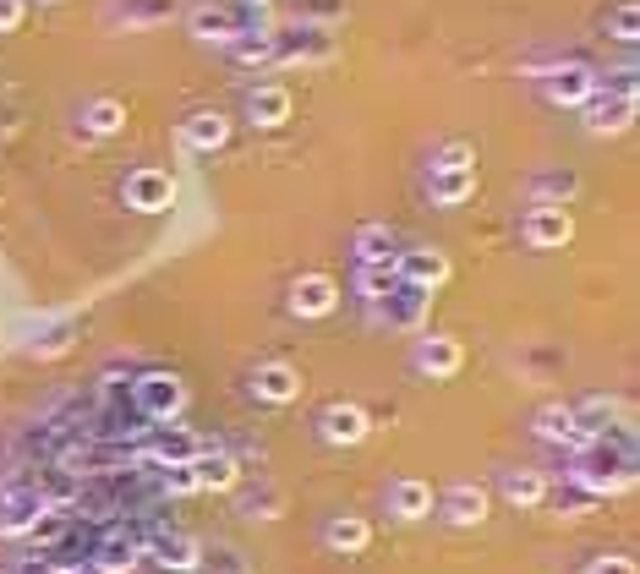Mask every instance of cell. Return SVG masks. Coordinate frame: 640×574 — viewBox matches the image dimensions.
Segmentation results:
<instances>
[{
    "mask_svg": "<svg viewBox=\"0 0 640 574\" xmlns=\"http://www.w3.org/2000/svg\"><path fill=\"white\" fill-rule=\"evenodd\" d=\"M230 50H236V61L263 66V61H274V33H236V39H230Z\"/></svg>",
    "mask_w": 640,
    "mask_h": 574,
    "instance_id": "31",
    "label": "cell"
},
{
    "mask_svg": "<svg viewBox=\"0 0 640 574\" xmlns=\"http://www.w3.org/2000/svg\"><path fill=\"white\" fill-rule=\"evenodd\" d=\"M11 574H55V564H50V558H22Z\"/></svg>",
    "mask_w": 640,
    "mask_h": 574,
    "instance_id": "38",
    "label": "cell"
},
{
    "mask_svg": "<svg viewBox=\"0 0 640 574\" xmlns=\"http://www.w3.org/2000/svg\"><path fill=\"white\" fill-rule=\"evenodd\" d=\"M356 285H362V296L378 307V301L400 285V268H394V263H362V279H356Z\"/></svg>",
    "mask_w": 640,
    "mask_h": 574,
    "instance_id": "29",
    "label": "cell"
},
{
    "mask_svg": "<svg viewBox=\"0 0 640 574\" xmlns=\"http://www.w3.org/2000/svg\"><path fill=\"white\" fill-rule=\"evenodd\" d=\"M334 307H340V285L329 274H301L290 285V312L296 318H329Z\"/></svg>",
    "mask_w": 640,
    "mask_h": 574,
    "instance_id": "10",
    "label": "cell"
},
{
    "mask_svg": "<svg viewBox=\"0 0 640 574\" xmlns=\"http://www.w3.org/2000/svg\"><path fill=\"white\" fill-rule=\"evenodd\" d=\"M323 542H329L334 553H345V558H351V553H362V547L372 542V525L362 520V514H334V520H329V531H323Z\"/></svg>",
    "mask_w": 640,
    "mask_h": 574,
    "instance_id": "24",
    "label": "cell"
},
{
    "mask_svg": "<svg viewBox=\"0 0 640 574\" xmlns=\"http://www.w3.org/2000/svg\"><path fill=\"white\" fill-rule=\"evenodd\" d=\"M132 405L148 427H165V421H176L186 410V383L170 378V372H148V378L132 383Z\"/></svg>",
    "mask_w": 640,
    "mask_h": 574,
    "instance_id": "2",
    "label": "cell"
},
{
    "mask_svg": "<svg viewBox=\"0 0 640 574\" xmlns=\"http://www.w3.org/2000/svg\"><path fill=\"white\" fill-rule=\"evenodd\" d=\"M22 28V0H0V33H17Z\"/></svg>",
    "mask_w": 640,
    "mask_h": 574,
    "instance_id": "37",
    "label": "cell"
},
{
    "mask_svg": "<svg viewBox=\"0 0 640 574\" xmlns=\"http://www.w3.org/2000/svg\"><path fill=\"white\" fill-rule=\"evenodd\" d=\"M44 6H55V0H44Z\"/></svg>",
    "mask_w": 640,
    "mask_h": 574,
    "instance_id": "39",
    "label": "cell"
},
{
    "mask_svg": "<svg viewBox=\"0 0 640 574\" xmlns=\"http://www.w3.org/2000/svg\"><path fill=\"white\" fill-rule=\"evenodd\" d=\"M438 520H449V525H482L487 520V487L455 482L444 498H438Z\"/></svg>",
    "mask_w": 640,
    "mask_h": 574,
    "instance_id": "13",
    "label": "cell"
},
{
    "mask_svg": "<svg viewBox=\"0 0 640 574\" xmlns=\"http://www.w3.org/2000/svg\"><path fill=\"white\" fill-rule=\"evenodd\" d=\"M192 476H197V492H230L241 482V465L230 460L225 449H197L192 454Z\"/></svg>",
    "mask_w": 640,
    "mask_h": 574,
    "instance_id": "16",
    "label": "cell"
},
{
    "mask_svg": "<svg viewBox=\"0 0 640 574\" xmlns=\"http://www.w3.org/2000/svg\"><path fill=\"white\" fill-rule=\"evenodd\" d=\"M531 427H537L542 443H558V449H580V443H591L586 432H580V421H575V405H542Z\"/></svg>",
    "mask_w": 640,
    "mask_h": 574,
    "instance_id": "15",
    "label": "cell"
},
{
    "mask_svg": "<svg viewBox=\"0 0 640 574\" xmlns=\"http://www.w3.org/2000/svg\"><path fill=\"white\" fill-rule=\"evenodd\" d=\"M580 574H635V564H630V558H591Z\"/></svg>",
    "mask_w": 640,
    "mask_h": 574,
    "instance_id": "36",
    "label": "cell"
},
{
    "mask_svg": "<svg viewBox=\"0 0 640 574\" xmlns=\"http://www.w3.org/2000/svg\"><path fill=\"white\" fill-rule=\"evenodd\" d=\"M635 121V99H602V93H591V104H586V126L597 137H608V132H624V126Z\"/></svg>",
    "mask_w": 640,
    "mask_h": 574,
    "instance_id": "22",
    "label": "cell"
},
{
    "mask_svg": "<svg viewBox=\"0 0 640 574\" xmlns=\"http://www.w3.org/2000/svg\"><path fill=\"white\" fill-rule=\"evenodd\" d=\"M389 514H400V520H427V514H433V487H427L422 476H400V482L389 487Z\"/></svg>",
    "mask_w": 640,
    "mask_h": 574,
    "instance_id": "20",
    "label": "cell"
},
{
    "mask_svg": "<svg viewBox=\"0 0 640 574\" xmlns=\"http://www.w3.org/2000/svg\"><path fill=\"white\" fill-rule=\"evenodd\" d=\"M143 558H154L165 574H192L203 564V547L186 531H159V536H143Z\"/></svg>",
    "mask_w": 640,
    "mask_h": 574,
    "instance_id": "7",
    "label": "cell"
},
{
    "mask_svg": "<svg viewBox=\"0 0 640 574\" xmlns=\"http://www.w3.org/2000/svg\"><path fill=\"white\" fill-rule=\"evenodd\" d=\"M318 432H323V443H334V449H351V443H367L372 416H367L362 405H351V400H334L318 416Z\"/></svg>",
    "mask_w": 640,
    "mask_h": 574,
    "instance_id": "8",
    "label": "cell"
},
{
    "mask_svg": "<svg viewBox=\"0 0 640 574\" xmlns=\"http://www.w3.org/2000/svg\"><path fill=\"white\" fill-rule=\"evenodd\" d=\"M44 503H50V498H44L39 487H22V482H11V487H6V514H0V536H28Z\"/></svg>",
    "mask_w": 640,
    "mask_h": 574,
    "instance_id": "12",
    "label": "cell"
},
{
    "mask_svg": "<svg viewBox=\"0 0 640 574\" xmlns=\"http://www.w3.org/2000/svg\"><path fill=\"white\" fill-rule=\"evenodd\" d=\"M608 33L619 44H635L640 39V6L635 0H624V6H613V17H608Z\"/></svg>",
    "mask_w": 640,
    "mask_h": 574,
    "instance_id": "32",
    "label": "cell"
},
{
    "mask_svg": "<svg viewBox=\"0 0 640 574\" xmlns=\"http://www.w3.org/2000/svg\"><path fill=\"white\" fill-rule=\"evenodd\" d=\"M181 143L197 148V154H214V148H225V143H230V115H219V110L186 115V121H181Z\"/></svg>",
    "mask_w": 640,
    "mask_h": 574,
    "instance_id": "17",
    "label": "cell"
},
{
    "mask_svg": "<svg viewBox=\"0 0 640 574\" xmlns=\"http://www.w3.org/2000/svg\"><path fill=\"white\" fill-rule=\"evenodd\" d=\"M575 241V219H569V208H553V203H537L526 214V246H537V252H558V246Z\"/></svg>",
    "mask_w": 640,
    "mask_h": 574,
    "instance_id": "9",
    "label": "cell"
},
{
    "mask_svg": "<svg viewBox=\"0 0 640 574\" xmlns=\"http://www.w3.org/2000/svg\"><path fill=\"white\" fill-rule=\"evenodd\" d=\"M460 361H465L460 339H444V334H427L422 345H416V367H422L427 378H455V372H460Z\"/></svg>",
    "mask_w": 640,
    "mask_h": 574,
    "instance_id": "19",
    "label": "cell"
},
{
    "mask_svg": "<svg viewBox=\"0 0 640 574\" xmlns=\"http://www.w3.org/2000/svg\"><path fill=\"white\" fill-rule=\"evenodd\" d=\"M192 33H197V39L230 44V39L241 33V17H236V11H225V6H197V11H192Z\"/></svg>",
    "mask_w": 640,
    "mask_h": 574,
    "instance_id": "26",
    "label": "cell"
},
{
    "mask_svg": "<svg viewBox=\"0 0 640 574\" xmlns=\"http://www.w3.org/2000/svg\"><path fill=\"white\" fill-rule=\"evenodd\" d=\"M586 498H613V492H630L635 487V460H630V443L608 449V438H591L575 449V471H569Z\"/></svg>",
    "mask_w": 640,
    "mask_h": 574,
    "instance_id": "1",
    "label": "cell"
},
{
    "mask_svg": "<svg viewBox=\"0 0 640 574\" xmlns=\"http://www.w3.org/2000/svg\"><path fill=\"white\" fill-rule=\"evenodd\" d=\"M351 246H356V263H394L400 257V241H394L389 225H362Z\"/></svg>",
    "mask_w": 640,
    "mask_h": 574,
    "instance_id": "25",
    "label": "cell"
},
{
    "mask_svg": "<svg viewBox=\"0 0 640 574\" xmlns=\"http://www.w3.org/2000/svg\"><path fill=\"white\" fill-rule=\"evenodd\" d=\"M252 394H258L263 405H290L301 394V372L285 367V361H263V367L252 372Z\"/></svg>",
    "mask_w": 640,
    "mask_h": 574,
    "instance_id": "14",
    "label": "cell"
},
{
    "mask_svg": "<svg viewBox=\"0 0 640 574\" xmlns=\"http://www.w3.org/2000/svg\"><path fill=\"white\" fill-rule=\"evenodd\" d=\"M66 345H72V323L50 328V334H44V339H39V345H33V350H39V356H61Z\"/></svg>",
    "mask_w": 640,
    "mask_h": 574,
    "instance_id": "35",
    "label": "cell"
},
{
    "mask_svg": "<svg viewBox=\"0 0 640 574\" xmlns=\"http://www.w3.org/2000/svg\"><path fill=\"white\" fill-rule=\"evenodd\" d=\"M460 164H476L471 143H444V148L433 154V170H460Z\"/></svg>",
    "mask_w": 640,
    "mask_h": 574,
    "instance_id": "34",
    "label": "cell"
},
{
    "mask_svg": "<svg viewBox=\"0 0 640 574\" xmlns=\"http://www.w3.org/2000/svg\"><path fill=\"white\" fill-rule=\"evenodd\" d=\"M159 487H165V492H176V498H186V492H197L192 465H165V471H159Z\"/></svg>",
    "mask_w": 640,
    "mask_h": 574,
    "instance_id": "33",
    "label": "cell"
},
{
    "mask_svg": "<svg viewBox=\"0 0 640 574\" xmlns=\"http://www.w3.org/2000/svg\"><path fill=\"white\" fill-rule=\"evenodd\" d=\"M88 564L99 569V574H132L137 564H143V536L126 531V525H110V531H104V542L88 553Z\"/></svg>",
    "mask_w": 640,
    "mask_h": 574,
    "instance_id": "5",
    "label": "cell"
},
{
    "mask_svg": "<svg viewBox=\"0 0 640 574\" xmlns=\"http://www.w3.org/2000/svg\"><path fill=\"white\" fill-rule=\"evenodd\" d=\"M427 192H433L438 208H460L465 197L476 192V164H460V170H433V175H427Z\"/></svg>",
    "mask_w": 640,
    "mask_h": 574,
    "instance_id": "21",
    "label": "cell"
},
{
    "mask_svg": "<svg viewBox=\"0 0 640 574\" xmlns=\"http://www.w3.org/2000/svg\"><path fill=\"white\" fill-rule=\"evenodd\" d=\"M247 115H252V126H285V121H290V88H279V82H263V88H252Z\"/></svg>",
    "mask_w": 640,
    "mask_h": 574,
    "instance_id": "23",
    "label": "cell"
},
{
    "mask_svg": "<svg viewBox=\"0 0 640 574\" xmlns=\"http://www.w3.org/2000/svg\"><path fill=\"white\" fill-rule=\"evenodd\" d=\"M176 203V181H170V170H132L126 175V208H137V214H165V208Z\"/></svg>",
    "mask_w": 640,
    "mask_h": 574,
    "instance_id": "6",
    "label": "cell"
},
{
    "mask_svg": "<svg viewBox=\"0 0 640 574\" xmlns=\"http://www.w3.org/2000/svg\"><path fill=\"white\" fill-rule=\"evenodd\" d=\"M394 268H400V279H411V285H427V290H438V285L449 279V257L438 252V246L400 252V257H394Z\"/></svg>",
    "mask_w": 640,
    "mask_h": 574,
    "instance_id": "18",
    "label": "cell"
},
{
    "mask_svg": "<svg viewBox=\"0 0 640 574\" xmlns=\"http://www.w3.org/2000/svg\"><path fill=\"white\" fill-rule=\"evenodd\" d=\"M378 307H383V318H389L394 328H422L427 307H433V290H427V285H411V279H400V285H394L389 296L378 301Z\"/></svg>",
    "mask_w": 640,
    "mask_h": 574,
    "instance_id": "11",
    "label": "cell"
},
{
    "mask_svg": "<svg viewBox=\"0 0 640 574\" xmlns=\"http://www.w3.org/2000/svg\"><path fill=\"white\" fill-rule=\"evenodd\" d=\"M575 175L569 170H553V175H537V203H553V208H569V197H575Z\"/></svg>",
    "mask_w": 640,
    "mask_h": 574,
    "instance_id": "30",
    "label": "cell"
},
{
    "mask_svg": "<svg viewBox=\"0 0 640 574\" xmlns=\"http://www.w3.org/2000/svg\"><path fill=\"white\" fill-rule=\"evenodd\" d=\"M197 449H203V443H197L192 427H176V421H165V427H143V465H148V471L192 465Z\"/></svg>",
    "mask_w": 640,
    "mask_h": 574,
    "instance_id": "3",
    "label": "cell"
},
{
    "mask_svg": "<svg viewBox=\"0 0 640 574\" xmlns=\"http://www.w3.org/2000/svg\"><path fill=\"white\" fill-rule=\"evenodd\" d=\"M126 126V104L121 99H93L83 110V132L88 137H115Z\"/></svg>",
    "mask_w": 640,
    "mask_h": 574,
    "instance_id": "28",
    "label": "cell"
},
{
    "mask_svg": "<svg viewBox=\"0 0 640 574\" xmlns=\"http://www.w3.org/2000/svg\"><path fill=\"white\" fill-rule=\"evenodd\" d=\"M597 88H602V77L591 72V66H580V61L553 66V72L542 77V93H548L553 104H564V110H586L591 93H597Z\"/></svg>",
    "mask_w": 640,
    "mask_h": 574,
    "instance_id": "4",
    "label": "cell"
},
{
    "mask_svg": "<svg viewBox=\"0 0 640 574\" xmlns=\"http://www.w3.org/2000/svg\"><path fill=\"white\" fill-rule=\"evenodd\" d=\"M504 498L515 503V509H537V503H548V476L542 471H509L504 476Z\"/></svg>",
    "mask_w": 640,
    "mask_h": 574,
    "instance_id": "27",
    "label": "cell"
}]
</instances>
